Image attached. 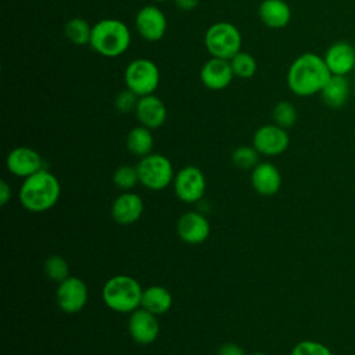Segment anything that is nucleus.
<instances>
[{"label":"nucleus","instance_id":"15","mask_svg":"<svg viewBox=\"0 0 355 355\" xmlns=\"http://www.w3.org/2000/svg\"><path fill=\"white\" fill-rule=\"evenodd\" d=\"M233 69L230 67L229 60H222L216 57H211L204 62L200 71V79L202 85L209 90H223L233 80Z\"/></svg>","mask_w":355,"mask_h":355},{"label":"nucleus","instance_id":"34","mask_svg":"<svg viewBox=\"0 0 355 355\" xmlns=\"http://www.w3.org/2000/svg\"><path fill=\"white\" fill-rule=\"evenodd\" d=\"M11 198V187L6 180L0 182V204L6 205Z\"/></svg>","mask_w":355,"mask_h":355},{"label":"nucleus","instance_id":"11","mask_svg":"<svg viewBox=\"0 0 355 355\" xmlns=\"http://www.w3.org/2000/svg\"><path fill=\"white\" fill-rule=\"evenodd\" d=\"M135 26L140 37H143L144 40L158 42L166 33L168 21L165 14L157 6L148 4L137 11Z\"/></svg>","mask_w":355,"mask_h":355},{"label":"nucleus","instance_id":"1","mask_svg":"<svg viewBox=\"0 0 355 355\" xmlns=\"http://www.w3.org/2000/svg\"><path fill=\"white\" fill-rule=\"evenodd\" d=\"M330 76L323 57L315 53H304L288 67L287 86L295 96L309 97L320 93Z\"/></svg>","mask_w":355,"mask_h":355},{"label":"nucleus","instance_id":"27","mask_svg":"<svg viewBox=\"0 0 355 355\" xmlns=\"http://www.w3.org/2000/svg\"><path fill=\"white\" fill-rule=\"evenodd\" d=\"M232 162L239 169H254L259 164V153L254 146H240L232 153Z\"/></svg>","mask_w":355,"mask_h":355},{"label":"nucleus","instance_id":"2","mask_svg":"<svg viewBox=\"0 0 355 355\" xmlns=\"http://www.w3.org/2000/svg\"><path fill=\"white\" fill-rule=\"evenodd\" d=\"M61 194L58 179L49 171L42 169L35 175L24 179L19 187V201L29 212H44L51 209Z\"/></svg>","mask_w":355,"mask_h":355},{"label":"nucleus","instance_id":"17","mask_svg":"<svg viewBox=\"0 0 355 355\" xmlns=\"http://www.w3.org/2000/svg\"><path fill=\"white\" fill-rule=\"evenodd\" d=\"M135 114L140 125L148 129H158L165 123L168 111L166 105L159 97L155 94H148L139 98Z\"/></svg>","mask_w":355,"mask_h":355},{"label":"nucleus","instance_id":"9","mask_svg":"<svg viewBox=\"0 0 355 355\" xmlns=\"http://www.w3.org/2000/svg\"><path fill=\"white\" fill-rule=\"evenodd\" d=\"M55 300L60 309L65 313H76L85 308L89 300L86 283L75 276H68L58 283Z\"/></svg>","mask_w":355,"mask_h":355},{"label":"nucleus","instance_id":"30","mask_svg":"<svg viewBox=\"0 0 355 355\" xmlns=\"http://www.w3.org/2000/svg\"><path fill=\"white\" fill-rule=\"evenodd\" d=\"M291 355H333L329 347L319 341L302 340L294 345Z\"/></svg>","mask_w":355,"mask_h":355},{"label":"nucleus","instance_id":"28","mask_svg":"<svg viewBox=\"0 0 355 355\" xmlns=\"http://www.w3.org/2000/svg\"><path fill=\"white\" fill-rule=\"evenodd\" d=\"M44 273L50 280L60 283L68 277V262L61 255H51L44 262Z\"/></svg>","mask_w":355,"mask_h":355},{"label":"nucleus","instance_id":"23","mask_svg":"<svg viewBox=\"0 0 355 355\" xmlns=\"http://www.w3.org/2000/svg\"><path fill=\"white\" fill-rule=\"evenodd\" d=\"M126 147L129 153L140 158L151 154L154 147V136L151 129L143 125L130 129L126 136Z\"/></svg>","mask_w":355,"mask_h":355},{"label":"nucleus","instance_id":"33","mask_svg":"<svg viewBox=\"0 0 355 355\" xmlns=\"http://www.w3.org/2000/svg\"><path fill=\"white\" fill-rule=\"evenodd\" d=\"M172 1L175 3L176 8H179L180 11H184V12L193 11L200 4V0H172Z\"/></svg>","mask_w":355,"mask_h":355},{"label":"nucleus","instance_id":"18","mask_svg":"<svg viewBox=\"0 0 355 355\" xmlns=\"http://www.w3.org/2000/svg\"><path fill=\"white\" fill-rule=\"evenodd\" d=\"M144 211L143 198L135 193H123L118 196L111 205L112 219L119 225H132L137 222Z\"/></svg>","mask_w":355,"mask_h":355},{"label":"nucleus","instance_id":"13","mask_svg":"<svg viewBox=\"0 0 355 355\" xmlns=\"http://www.w3.org/2000/svg\"><path fill=\"white\" fill-rule=\"evenodd\" d=\"M155 316L157 315L143 308L130 313L128 320V331L135 343L147 345L157 340L159 333V323Z\"/></svg>","mask_w":355,"mask_h":355},{"label":"nucleus","instance_id":"7","mask_svg":"<svg viewBox=\"0 0 355 355\" xmlns=\"http://www.w3.org/2000/svg\"><path fill=\"white\" fill-rule=\"evenodd\" d=\"M126 89L139 97L154 94L159 85V69L157 64L148 58H136L130 61L123 73Z\"/></svg>","mask_w":355,"mask_h":355},{"label":"nucleus","instance_id":"32","mask_svg":"<svg viewBox=\"0 0 355 355\" xmlns=\"http://www.w3.org/2000/svg\"><path fill=\"white\" fill-rule=\"evenodd\" d=\"M218 355H247V354L244 352V349L240 345H237L234 343H226L219 347Z\"/></svg>","mask_w":355,"mask_h":355},{"label":"nucleus","instance_id":"26","mask_svg":"<svg viewBox=\"0 0 355 355\" xmlns=\"http://www.w3.org/2000/svg\"><path fill=\"white\" fill-rule=\"evenodd\" d=\"M272 118L276 125H279L284 129H288L297 122L298 112H297V108L294 107V104H291L290 101L282 100L275 104L273 111H272Z\"/></svg>","mask_w":355,"mask_h":355},{"label":"nucleus","instance_id":"4","mask_svg":"<svg viewBox=\"0 0 355 355\" xmlns=\"http://www.w3.org/2000/svg\"><path fill=\"white\" fill-rule=\"evenodd\" d=\"M143 288L132 276L116 275L103 287V301L114 312L132 313L141 306Z\"/></svg>","mask_w":355,"mask_h":355},{"label":"nucleus","instance_id":"22","mask_svg":"<svg viewBox=\"0 0 355 355\" xmlns=\"http://www.w3.org/2000/svg\"><path fill=\"white\" fill-rule=\"evenodd\" d=\"M172 301V294L168 288L162 286H150L143 290L141 308L154 315H162L171 309Z\"/></svg>","mask_w":355,"mask_h":355},{"label":"nucleus","instance_id":"35","mask_svg":"<svg viewBox=\"0 0 355 355\" xmlns=\"http://www.w3.org/2000/svg\"><path fill=\"white\" fill-rule=\"evenodd\" d=\"M250 355H268V354H265V352H252Z\"/></svg>","mask_w":355,"mask_h":355},{"label":"nucleus","instance_id":"21","mask_svg":"<svg viewBox=\"0 0 355 355\" xmlns=\"http://www.w3.org/2000/svg\"><path fill=\"white\" fill-rule=\"evenodd\" d=\"M319 94L327 107L341 108L349 97V82L347 76L331 75Z\"/></svg>","mask_w":355,"mask_h":355},{"label":"nucleus","instance_id":"29","mask_svg":"<svg viewBox=\"0 0 355 355\" xmlns=\"http://www.w3.org/2000/svg\"><path fill=\"white\" fill-rule=\"evenodd\" d=\"M112 180L118 189L130 190L137 183H140L137 168L132 166V165H121L115 169Z\"/></svg>","mask_w":355,"mask_h":355},{"label":"nucleus","instance_id":"19","mask_svg":"<svg viewBox=\"0 0 355 355\" xmlns=\"http://www.w3.org/2000/svg\"><path fill=\"white\" fill-rule=\"evenodd\" d=\"M251 186L259 194L270 197L277 194L282 187V175L277 166L270 162H259L251 171Z\"/></svg>","mask_w":355,"mask_h":355},{"label":"nucleus","instance_id":"10","mask_svg":"<svg viewBox=\"0 0 355 355\" xmlns=\"http://www.w3.org/2000/svg\"><path fill=\"white\" fill-rule=\"evenodd\" d=\"M288 144L290 137L287 130L276 123L259 126L252 136V146L259 154L266 157H276L283 154Z\"/></svg>","mask_w":355,"mask_h":355},{"label":"nucleus","instance_id":"5","mask_svg":"<svg viewBox=\"0 0 355 355\" xmlns=\"http://www.w3.org/2000/svg\"><path fill=\"white\" fill-rule=\"evenodd\" d=\"M204 44L211 57L230 60L241 50V33L233 24L219 21L207 29Z\"/></svg>","mask_w":355,"mask_h":355},{"label":"nucleus","instance_id":"24","mask_svg":"<svg viewBox=\"0 0 355 355\" xmlns=\"http://www.w3.org/2000/svg\"><path fill=\"white\" fill-rule=\"evenodd\" d=\"M92 28L89 22L80 17H73L68 19L64 25L65 37L75 46H86L90 43Z\"/></svg>","mask_w":355,"mask_h":355},{"label":"nucleus","instance_id":"12","mask_svg":"<svg viewBox=\"0 0 355 355\" xmlns=\"http://www.w3.org/2000/svg\"><path fill=\"white\" fill-rule=\"evenodd\" d=\"M6 165L14 176L24 179L44 169L42 155L36 150L25 146L12 148L7 155Z\"/></svg>","mask_w":355,"mask_h":355},{"label":"nucleus","instance_id":"3","mask_svg":"<svg viewBox=\"0 0 355 355\" xmlns=\"http://www.w3.org/2000/svg\"><path fill=\"white\" fill-rule=\"evenodd\" d=\"M89 46L103 57H119L130 46V31L128 25L121 19H100L92 28Z\"/></svg>","mask_w":355,"mask_h":355},{"label":"nucleus","instance_id":"6","mask_svg":"<svg viewBox=\"0 0 355 355\" xmlns=\"http://www.w3.org/2000/svg\"><path fill=\"white\" fill-rule=\"evenodd\" d=\"M136 168L140 183L148 190L159 191L173 183V166L162 154L151 153L140 158Z\"/></svg>","mask_w":355,"mask_h":355},{"label":"nucleus","instance_id":"8","mask_svg":"<svg viewBox=\"0 0 355 355\" xmlns=\"http://www.w3.org/2000/svg\"><path fill=\"white\" fill-rule=\"evenodd\" d=\"M207 189L204 173L200 168L187 165L182 168L173 178V190L176 197L187 204L198 202Z\"/></svg>","mask_w":355,"mask_h":355},{"label":"nucleus","instance_id":"25","mask_svg":"<svg viewBox=\"0 0 355 355\" xmlns=\"http://www.w3.org/2000/svg\"><path fill=\"white\" fill-rule=\"evenodd\" d=\"M230 67L233 69L234 76L241 79H250L257 73L258 65L255 58L247 53V51H239L236 55H233L230 60Z\"/></svg>","mask_w":355,"mask_h":355},{"label":"nucleus","instance_id":"14","mask_svg":"<svg viewBox=\"0 0 355 355\" xmlns=\"http://www.w3.org/2000/svg\"><path fill=\"white\" fill-rule=\"evenodd\" d=\"M179 237L187 244H201L204 243L211 234V225L209 220L201 215L200 212H186L183 214L176 226Z\"/></svg>","mask_w":355,"mask_h":355},{"label":"nucleus","instance_id":"20","mask_svg":"<svg viewBox=\"0 0 355 355\" xmlns=\"http://www.w3.org/2000/svg\"><path fill=\"white\" fill-rule=\"evenodd\" d=\"M261 22L270 29H282L291 19V8L284 0H262L258 7Z\"/></svg>","mask_w":355,"mask_h":355},{"label":"nucleus","instance_id":"16","mask_svg":"<svg viewBox=\"0 0 355 355\" xmlns=\"http://www.w3.org/2000/svg\"><path fill=\"white\" fill-rule=\"evenodd\" d=\"M323 60L331 75L347 76L355 68V49L348 42H336L329 46Z\"/></svg>","mask_w":355,"mask_h":355},{"label":"nucleus","instance_id":"31","mask_svg":"<svg viewBox=\"0 0 355 355\" xmlns=\"http://www.w3.org/2000/svg\"><path fill=\"white\" fill-rule=\"evenodd\" d=\"M139 96L135 94L132 90L125 89L119 92L115 97V108L122 112V114H129L136 110L137 103H139Z\"/></svg>","mask_w":355,"mask_h":355},{"label":"nucleus","instance_id":"36","mask_svg":"<svg viewBox=\"0 0 355 355\" xmlns=\"http://www.w3.org/2000/svg\"><path fill=\"white\" fill-rule=\"evenodd\" d=\"M155 3H164V1H169V0H154Z\"/></svg>","mask_w":355,"mask_h":355}]
</instances>
